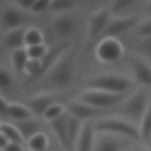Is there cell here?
Listing matches in <instances>:
<instances>
[{
  "instance_id": "obj_11",
  "label": "cell",
  "mask_w": 151,
  "mask_h": 151,
  "mask_svg": "<svg viewBox=\"0 0 151 151\" xmlns=\"http://www.w3.org/2000/svg\"><path fill=\"white\" fill-rule=\"evenodd\" d=\"M130 68L136 83L142 86H151V64L143 55H132Z\"/></svg>"
},
{
  "instance_id": "obj_41",
  "label": "cell",
  "mask_w": 151,
  "mask_h": 151,
  "mask_svg": "<svg viewBox=\"0 0 151 151\" xmlns=\"http://www.w3.org/2000/svg\"><path fill=\"white\" fill-rule=\"evenodd\" d=\"M127 151H129V150H127Z\"/></svg>"
},
{
  "instance_id": "obj_37",
  "label": "cell",
  "mask_w": 151,
  "mask_h": 151,
  "mask_svg": "<svg viewBox=\"0 0 151 151\" xmlns=\"http://www.w3.org/2000/svg\"><path fill=\"white\" fill-rule=\"evenodd\" d=\"M132 151H151V150L149 147H145V146H137Z\"/></svg>"
},
{
  "instance_id": "obj_12",
  "label": "cell",
  "mask_w": 151,
  "mask_h": 151,
  "mask_svg": "<svg viewBox=\"0 0 151 151\" xmlns=\"http://www.w3.org/2000/svg\"><path fill=\"white\" fill-rule=\"evenodd\" d=\"M93 151H127V150L125 149L124 138L109 133L97 132Z\"/></svg>"
},
{
  "instance_id": "obj_17",
  "label": "cell",
  "mask_w": 151,
  "mask_h": 151,
  "mask_svg": "<svg viewBox=\"0 0 151 151\" xmlns=\"http://www.w3.org/2000/svg\"><path fill=\"white\" fill-rule=\"evenodd\" d=\"M14 124L18 126L19 131L21 132V134L25 139V143L28 138H31L35 133L47 130V125L44 123V120L40 118H37V117H33V118H29V119H26L22 122H17Z\"/></svg>"
},
{
  "instance_id": "obj_16",
  "label": "cell",
  "mask_w": 151,
  "mask_h": 151,
  "mask_svg": "<svg viewBox=\"0 0 151 151\" xmlns=\"http://www.w3.org/2000/svg\"><path fill=\"white\" fill-rule=\"evenodd\" d=\"M53 138L48 130L40 131L28 138L25 143L27 151H48L52 146Z\"/></svg>"
},
{
  "instance_id": "obj_34",
  "label": "cell",
  "mask_w": 151,
  "mask_h": 151,
  "mask_svg": "<svg viewBox=\"0 0 151 151\" xmlns=\"http://www.w3.org/2000/svg\"><path fill=\"white\" fill-rule=\"evenodd\" d=\"M2 151H27L26 145L21 143H8Z\"/></svg>"
},
{
  "instance_id": "obj_23",
  "label": "cell",
  "mask_w": 151,
  "mask_h": 151,
  "mask_svg": "<svg viewBox=\"0 0 151 151\" xmlns=\"http://www.w3.org/2000/svg\"><path fill=\"white\" fill-rule=\"evenodd\" d=\"M140 140L151 144V104L138 124Z\"/></svg>"
},
{
  "instance_id": "obj_40",
  "label": "cell",
  "mask_w": 151,
  "mask_h": 151,
  "mask_svg": "<svg viewBox=\"0 0 151 151\" xmlns=\"http://www.w3.org/2000/svg\"><path fill=\"white\" fill-rule=\"evenodd\" d=\"M0 151H2V150H1V149H0Z\"/></svg>"
},
{
  "instance_id": "obj_25",
  "label": "cell",
  "mask_w": 151,
  "mask_h": 151,
  "mask_svg": "<svg viewBox=\"0 0 151 151\" xmlns=\"http://www.w3.org/2000/svg\"><path fill=\"white\" fill-rule=\"evenodd\" d=\"M14 85V72L4 65H0V92L9 91Z\"/></svg>"
},
{
  "instance_id": "obj_2",
  "label": "cell",
  "mask_w": 151,
  "mask_h": 151,
  "mask_svg": "<svg viewBox=\"0 0 151 151\" xmlns=\"http://www.w3.org/2000/svg\"><path fill=\"white\" fill-rule=\"evenodd\" d=\"M94 127L98 133H109L133 142L140 140L138 125L119 116L100 117L94 120Z\"/></svg>"
},
{
  "instance_id": "obj_9",
  "label": "cell",
  "mask_w": 151,
  "mask_h": 151,
  "mask_svg": "<svg viewBox=\"0 0 151 151\" xmlns=\"http://www.w3.org/2000/svg\"><path fill=\"white\" fill-rule=\"evenodd\" d=\"M112 18V13L110 8L101 7L94 11L87 20V37L90 39L101 37L104 31L106 29L110 20Z\"/></svg>"
},
{
  "instance_id": "obj_26",
  "label": "cell",
  "mask_w": 151,
  "mask_h": 151,
  "mask_svg": "<svg viewBox=\"0 0 151 151\" xmlns=\"http://www.w3.org/2000/svg\"><path fill=\"white\" fill-rule=\"evenodd\" d=\"M78 0H52L50 11L57 14L60 13H67L70 9H72L77 5Z\"/></svg>"
},
{
  "instance_id": "obj_38",
  "label": "cell",
  "mask_w": 151,
  "mask_h": 151,
  "mask_svg": "<svg viewBox=\"0 0 151 151\" xmlns=\"http://www.w3.org/2000/svg\"><path fill=\"white\" fill-rule=\"evenodd\" d=\"M147 7H149V9L151 11V0H150V2H149V5H147Z\"/></svg>"
},
{
  "instance_id": "obj_33",
  "label": "cell",
  "mask_w": 151,
  "mask_h": 151,
  "mask_svg": "<svg viewBox=\"0 0 151 151\" xmlns=\"http://www.w3.org/2000/svg\"><path fill=\"white\" fill-rule=\"evenodd\" d=\"M34 2H35V0H13L12 1V5H14V6H17L18 8H20L21 11H31V8H32V6L34 5Z\"/></svg>"
},
{
  "instance_id": "obj_35",
  "label": "cell",
  "mask_w": 151,
  "mask_h": 151,
  "mask_svg": "<svg viewBox=\"0 0 151 151\" xmlns=\"http://www.w3.org/2000/svg\"><path fill=\"white\" fill-rule=\"evenodd\" d=\"M8 143H9V142H8V139L6 138V136L0 131V149H1V150H4Z\"/></svg>"
},
{
  "instance_id": "obj_20",
  "label": "cell",
  "mask_w": 151,
  "mask_h": 151,
  "mask_svg": "<svg viewBox=\"0 0 151 151\" xmlns=\"http://www.w3.org/2000/svg\"><path fill=\"white\" fill-rule=\"evenodd\" d=\"M27 60H28V54L26 47L11 51L9 61H11V68L14 72V74H24V68Z\"/></svg>"
},
{
  "instance_id": "obj_28",
  "label": "cell",
  "mask_w": 151,
  "mask_h": 151,
  "mask_svg": "<svg viewBox=\"0 0 151 151\" xmlns=\"http://www.w3.org/2000/svg\"><path fill=\"white\" fill-rule=\"evenodd\" d=\"M137 0H111L110 11L112 15H120L123 11L131 7Z\"/></svg>"
},
{
  "instance_id": "obj_5",
  "label": "cell",
  "mask_w": 151,
  "mask_h": 151,
  "mask_svg": "<svg viewBox=\"0 0 151 151\" xmlns=\"http://www.w3.org/2000/svg\"><path fill=\"white\" fill-rule=\"evenodd\" d=\"M126 94H116V93H110L100 90H92V88H84L80 91L74 98L78 100L86 103L96 109L103 110V111H109L111 109H116L127 96Z\"/></svg>"
},
{
  "instance_id": "obj_13",
  "label": "cell",
  "mask_w": 151,
  "mask_h": 151,
  "mask_svg": "<svg viewBox=\"0 0 151 151\" xmlns=\"http://www.w3.org/2000/svg\"><path fill=\"white\" fill-rule=\"evenodd\" d=\"M97 131L94 127V120L85 122L83 124L81 132L76 142L73 151H93Z\"/></svg>"
},
{
  "instance_id": "obj_24",
  "label": "cell",
  "mask_w": 151,
  "mask_h": 151,
  "mask_svg": "<svg viewBox=\"0 0 151 151\" xmlns=\"http://www.w3.org/2000/svg\"><path fill=\"white\" fill-rule=\"evenodd\" d=\"M25 47L33 46V45H39L45 42V35L42 31L37 27V26H29L26 27L25 31Z\"/></svg>"
},
{
  "instance_id": "obj_29",
  "label": "cell",
  "mask_w": 151,
  "mask_h": 151,
  "mask_svg": "<svg viewBox=\"0 0 151 151\" xmlns=\"http://www.w3.org/2000/svg\"><path fill=\"white\" fill-rule=\"evenodd\" d=\"M136 32L140 38L151 37V18L140 21L136 27Z\"/></svg>"
},
{
  "instance_id": "obj_14",
  "label": "cell",
  "mask_w": 151,
  "mask_h": 151,
  "mask_svg": "<svg viewBox=\"0 0 151 151\" xmlns=\"http://www.w3.org/2000/svg\"><path fill=\"white\" fill-rule=\"evenodd\" d=\"M0 22H1V26L5 28V31L22 27L24 11H21L14 5H9L2 9L0 14Z\"/></svg>"
},
{
  "instance_id": "obj_27",
  "label": "cell",
  "mask_w": 151,
  "mask_h": 151,
  "mask_svg": "<svg viewBox=\"0 0 151 151\" xmlns=\"http://www.w3.org/2000/svg\"><path fill=\"white\" fill-rule=\"evenodd\" d=\"M28 58H33V59H44L50 53V47L44 42V44H39V45H33V46H28L26 47Z\"/></svg>"
},
{
  "instance_id": "obj_1",
  "label": "cell",
  "mask_w": 151,
  "mask_h": 151,
  "mask_svg": "<svg viewBox=\"0 0 151 151\" xmlns=\"http://www.w3.org/2000/svg\"><path fill=\"white\" fill-rule=\"evenodd\" d=\"M77 72V63L72 48H65L48 67L46 73L39 79L42 86L37 91H48L59 93L71 87Z\"/></svg>"
},
{
  "instance_id": "obj_31",
  "label": "cell",
  "mask_w": 151,
  "mask_h": 151,
  "mask_svg": "<svg viewBox=\"0 0 151 151\" xmlns=\"http://www.w3.org/2000/svg\"><path fill=\"white\" fill-rule=\"evenodd\" d=\"M9 101H11V100H8V99L0 92V120H1V122H8L7 112H8Z\"/></svg>"
},
{
  "instance_id": "obj_22",
  "label": "cell",
  "mask_w": 151,
  "mask_h": 151,
  "mask_svg": "<svg viewBox=\"0 0 151 151\" xmlns=\"http://www.w3.org/2000/svg\"><path fill=\"white\" fill-rule=\"evenodd\" d=\"M0 131L6 136L9 143H21L25 144V139L19 131L18 126L12 122H2L0 126Z\"/></svg>"
},
{
  "instance_id": "obj_4",
  "label": "cell",
  "mask_w": 151,
  "mask_h": 151,
  "mask_svg": "<svg viewBox=\"0 0 151 151\" xmlns=\"http://www.w3.org/2000/svg\"><path fill=\"white\" fill-rule=\"evenodd\" d=\"M149 106L150 103L146 92L143 88H138L130 92L116 109L120 113L119 117H123L138 125Z\"/></svg>"
},
{
  "instance_id": "obj_39",
  "label": "cell",
  "mask_w": 151,
  "mask_h": 151,
  "mask_svg": "<svg viewBox=\"0 0 151 151\" xmlns=\"http://www.w3.org/2000/svg\"><path fill=\"white\" fill-rule=\"evenodd\" d=\"M1 123H2V122H1V120H0V126H1Z\"/></svg>"
},
{
  "instance_id": "obj_3",
  "label": "cell",
  "mask_w": 151,
  "mask_h": 151,
  "mask_svg": "<svg viewBox=\"0 0 151 151\" xmlns=\"http://www.w3.org/2000/svg\"><path fill=\"white\" fill-rule=\"evenodd\" d=\"M132 84V79L124 74L114 72H104L88 78L85 83V88L100 90L116 94H126L131 92Z\"/></svg>"
},
{
  "instance_id": "obj_6",
  "label": "cell",
  "mask_w": 151,
  "mask_h": 151,
  "mask_svg": "<svg viewBox=\"0 0 151 151\" xmlns=\"http://www.w3.org/2000/svg\"><path fill=\"white\" fill-rule=\"evenodd\" d=\"M125 48L119 38L104 37L97 42L94 48V57L103 64H114L124 55Z\"/></svg>"
},
{
  "instance_id": "obj_32",
  "label": "cell",
  "mask_w": 151,
  "mask_h": 151,
  "mask_svg": "<svg viewBox=\"0 0 151 151\" xmlns=\"http://www.w3.org/2000/svg\"><path fill=\"white\" fill-rule=\"evenodd\" d=\"M139 48L143 53V57L151 58V37L142 38L139 42Z\"/></svg>"
},
{
  "instance_id": "obj_18",
  "label": "cell",
  "mask_w": 151,
  "mask_h": 151,
  "mask_svg": "<svg viewBox=\"0 0 151 151\" xmlns=\"http://www.w3.org/2000/svg\"><path fill=\"white\" fill-rule=\"evenodd\" d=\"M25 31L26 27H18L9 31H5L2 37V44L9 51L25 47Z\"/></svg>"
},
{
  "instance_id": "obj_8",
  "label": "cell",
  "mask_w": 151,
  "mask_h": 151,
  "mask_svg": "<svg viewBox=\"0 0 151 151\" xmlns=\"http://www.w3.org/2000/svg\"><path fill=\"white\" fill-rule=\"evenodd\" d=\"M66 109L71 116H73L74 118L79 119L83 123L90 122V120H96V119L103 117L101 114L106 112V111L96 109L86 103H83V101L78 100L77 98H72V99L67 100Z\"/></svg>"
},
{
  "instance_id": "obj_21",
  "label": "cell",
  "mask_w": 151,
  "mask_h": 151,
  "mask_svg": "<svg viewBox=\"0 0 151 151\" xmlns=\"http://www.w3.org/2000/svg\"><path fill=\"white\" fill-rule=\"evenodd\" d=\"M67 112V109H66V103H63V101H55L53 104H51L44 112L41 119L44 120V123L47 125L57 119H59L60 117H63L65 113Z\"/></svg>"
},
{
  "instance_id": "obj_7",
  "label": "cell",
  "mask_w": 151,
  "mask_h": 151,
  "mask_svg": "<svg viewBox=\"0 0 151 151\" xmlns=\"http://www.w3.org/2000/svg\"><path fill=\"white\" fill-rule=\"evenodd\" d=\"M58 97H59V93L48 92V91H35L28 97H26L24 103L29 107V110L37 118L41 119L45 110L51 104L55 101H60L58 100Z\"/></svg>"
},
{
  "instance_id": "obj_10",
  "label": "cell",
  "mask_w": 151,
  "mask_h": 151,
  "mask_svg": "<svg viewBox=\"0 0 151 151\" xmlns=\"http://www.w3.org/2000/svg\"><path fill=\"white\" fill-rule=\"evenodd\" d=\"M138 24H139L138 18L134 15H112L101 38L104 37L118 38L119 35L124 34L129 29L137 27Z\"/></svg>"
},
{
  "instance_id": "obj_19",
  "label": "cell",
  "mask_w": 151,
  "mask_h": 151,
  "mask_svg": "<svg viewBox=\"0 0 151 151\" xmlns=\"http://www.w3.org/2000/svg\"><path fill=\"white\" fill-rule=\"evenodd\" d=\"M7 116H8V122H13V123L22 122L35 117L24 101H9Z\"/></svg>"
},
{
  "instance_id": "obj_36",
  "label": "cell",
  "mask_w": 151,
  "mask_h": 151,
  "mask_svg": "<svg viewBox=\"0 0 151 151\" xmlns=\"http://www.w3.org/2000/svg\"><path fill=\"white\" fill-rule=\"evenodd\" d=\"M53 138V137H52ZM48 151H66L64 147H61L54 139H53V143H52V146H51V149L48 150Z\"/></svg>"
},
{
  "instance_id": "obj_15",
  "label": "cell",
  "mask_w": 151,
  "mask_h": 151,
  "mask_svg": "<svg viewBox=\"0 0 151 151\" xmlns=\"http://www.w3.org/2000/svg\"><path fill=\"white\" fill-rule=\"evenodd\" d=\"M77 27L76 19L70 13H60L52 20V28L59 37H68L74 32Z\"/></svg>"
},
{
  "instance_id": "obj_30",
  "label": "cell",
  "mask_w": 151,
  "mask_h": 151,
  "mask_svg": "<svg viewBox=\"0 0 151 151\" xmlns=\"http://www.w3.org/2000/svg\"><path fill=\"white\" fill-rule=\"evenodd\" d=\"M51 4H52V0H35L29 12L33 14H41L46 11H50Z\"/></svg>"
}]
</instances>
